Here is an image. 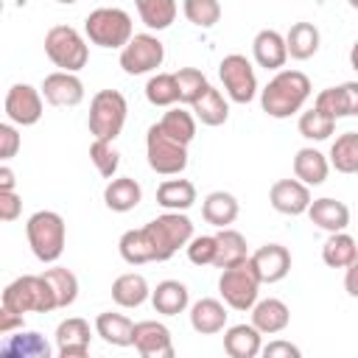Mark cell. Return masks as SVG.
Listing matches in <instances>:
<instances>
[{"instance_id":"f546056e","label":"cell","mask_w":358,"mask_h":358,"mask_svg":"<svg viewBox=\"0 0 358 358\" xmlns=\"http://www.w3.org/2000/svg\"><path fill=\"white\" fill-rule=\"evenodd\" d=\"M112 299L120 308H140L145 299H151V288H148V282H145L143 274L126 271V274L115 277V282H112Z\"/></svg>"},{"instance_id":"11a10c76","label":"cell","mask_w":358,"mask_h":358,"mask_svg":"<svg viewBox=\"0 0 358 358\" xmlns=\"http://www.w3.org/2000/svg\"><path fill=\"white\" fill-rule=\"evenodd\" d=\"M56 3H62V6H73V3H78V0H56Z\"/></svg>"},{"instance_id":"f6af8a7d","label":"cell","mask_w":358,"mask_h":358,"mask_svg":"<svg viewBox=\"0 0 358 358\" xmlns=\"http://www.w3.org/2000/svg\"><path fill=\"white\" fill-rule=\"evenodd\" d=\"M90 159L95 165V171L103 176V179H115L117 168H120V154L117 148L112 145V140H92L90 145Z\"/></svg>"},{"instance_id":"5bb4252c","label":"cell","mask_w":358,"mask_h":358,"mask_svg":"<svg viewBox=\"0 0 358 358\" xmlns=\"http://www.w3.org/2000/svg\"><path fill=\"white\" fill-rule=\"evenodd\" d=\"M42 95L50 106H78L84 101V84L76 73L56 70L42 78Z\"/></svg>"},{"instance_id":"30bf717a","label":"cell","mask_w":358,"mask_h":358,"mask_svg":"<svg viewBox=\"0 0 358 358\" xmlns=\"http://www.w3.org/2000/svg\"><path fill=\"white\" fill-rule=\"evenodd\" d=\"M218 78L229 95V101L235 103H249L257 95V76L252 62L243 53H229L221 59L218 64Z\"/></svg>"},{"instance_id":"e0dca14e","label":"cell","mask_w":358,"mask_h":358,"mask_svg":"<svg viewBox=\"0 0 358 358\" xmlns=\"http://www.w3.org/2000/svg\"><path fill=\"white\" fill-rule=\"evenodd\" d=\"M90 322L70 316L56 327V352L59 358H84L90 352Z\"/></svg>"},{"instance_id":"9c48e42d","label":"cell","mask_w":358,"mask_h":358,"mask_svg":"<svg viewBox=\"0 0 358 358\" xmlns=\"http://www.w3.org/2000/svg\"><path fill=\"white\" fill-rule=\"evenodd\" d=\"M145 157L148 168L159 176H179L187 168V145L168 137L159 123L148 126L145 131Z\"/></svg>"},{"instance_id":"2e32d148","label":"cell","mask_w":358,"mask_h":358,"mask_svg":"<svg viewBox=\"0 0 358 358\" xmlns=\"http://www.w3.org/2000/svg\"><path fill=\"white\" fill-rule=\"evenodd\" d=\"M249 260H252L260 282H268V285L285 280L291 271V252L282 243H266L257 252H252Z\"/></svg>"},{"instance_id":"52a82bcc","label":"cell","mask_w":358,"mask_h":358,"mask_svg":"<svg viewBox=\"0 0 358 358\" xmlns=\"http://www.w3.org/2000/svg\"><path fill=\"white\" fill-rule=\"evenodd\" d=\"M45 56L67 73H78L81 67H87L90 62V48H87V36L81 31H76L73 25H53L45 34Z\"/></svg>"},{"instance_id":"7bdbcfd3","label":"cell","mask_w":358,"mask_h":358,"mask_svg":"<svg viewBox=\"0 0 358 358\" xmlns=\"http://www.w3.org/2000/svg\"><path fill=\"white\" fill-rule=\"evenodd\" d=\"M173 76H176V84H179V103H187V106H193L210 87L207 76L199 67H179Z\"/></svg>"},{"instance_id":"ee69618b","label":"cell","mask_w":358,"mask_h":358,"mask_svg":"<svg viewBox=\"0 0 358 358\" xmlns=\"http://www.w3.org/2000/svg\"><path fill=\"white\" fill-rule=\"evenodd\" d=\"M182 14L196 28H213L221 20V3L218 0H185Z\"/></svg>"},{"instance_id":"e575fe53","label":"cell","mask_w":358,"mask_h":358,"mask_svg":"<svg viewBox=\"0 0 358 358\" xmlns=\"http://www.w3.org/2000/svg\"><path fill=\"white\" fill-rule=\"evenodd\" d=\"M140 22L148 31H165L173 25L176 14H179V3L176 0H134Z\"/></svg>"},{"instance_id":"3957f363","label":"cell","mask_w":358,"mask_h":358,"mask_svg":"<svg viewBox=\"0 0 358 358\" xmlns=\"http://www.w3.org/2000/svg\"><path fill=\"white\" fill-rule=\"evenodd\" d=\"M25 238L39 263H56L67 243L64 218L53 210H36L25 224Z\"/></svg>"},{"instance_id":"9a60e30c","label":"cell","mask_w":358,"mask_h":358,"mask_svg":"<svg viewBox=\"0 0 358 358\" xmlns=\"http://www.w3.org/2000/svg\"><path fill=\"white\" fill-rule=\"evenodd\" d=\"M268 201L282 215H302L310 207V187L299 179H277L268 190Z\"/></svg>"},{"instance_id":"4fadbf2b","label":"cell","mask_w":358,"mask_h":358,"mask_svg":"<svg viewBox=\"0 0 358 358\" xmlns=\"http://www.w3.org/2000/svg\"><path fill=\"white\" fill-rule=\"evenodd\" d=\"M134 350L143 358H173V338L171 330L157 319L134 322Z\"/></svg>"},{"instance_id":"ab89813d","label":"cell","mask_w":358,"mask_h":358,"mask_svg":"<svg viewBox=\"0 0 358 358\" xmlns=\"http://www.w3.org/2000/svg\"><path fill=\"white\" fill-rule=\"evenodd\" d=\"M45 280L50 282L59 308H70V305L78 299V277H76L70 268H64V266L45 268Z\"/></svg>"},{"instance_id":"bcb514c9","label":"cell","mask_w":358,"mask_h":358,"mask_svg":"<svg viewBox=\"0 0 358 358\" xmlns=\"http://www.w3.org/2000/svg\"><path fill=\"white\" fill-rule=\"evenodd\" d=\"M185 249H187V257L193 266H213L218 243H215V235H193Z\"/></svg>"},{"instance_id":"ffe728a7","label":"cell","mask_w":358,"mask_h":358,"mask_svg":"<svg viewBox=\"0 0 358 358\" xmlns=\"http://www.w3.org/2000/svg\"><path fill=\"white\" fill-rule=\"evenodd\" d=\"M190 327L199 336H213L227 327V302L204 296L190 305Z\"/></svg>"},{"instance_id":"ac0fdd59","label":"cell","mask_w":358,"mask_h":358,"mask_svg":"<svg viewBox=\"0 0 358 358\" xmlns=\"http://www.w3.org/2000/svg\"><path fill=\"white\" fill-rule=\"evenodd\" d=\"M316 109L327 112L330 117H355L358 115V81H344L338 87H327L313 101Z\"/></svg>"},{"instance_id":"7a4b0ae2","label":"cell","mask_w":358,"mask_h":358,"mask_svg":"<svg viewBox=\"0 0 358 358\" xmlns=\"http://www.w3.org/2000/svg\"><path fill=\"white\" fill-rule=\"evenodd\" d=\"M84 36L106 50H123L129 45V39L134 36V25L129 11L117 8V6H103L87 14L84 20Z\"/></svg>"},{"instance_id":"4dcf8cb0","label":"cell","mask_w":358,"mask_h":358,"mask_svg":"<svg viewBox=\"0 0 358 358\" xmlns=\"http://www.w3.org/2000/svg\"><path fill=\"white\" fill-rule=\"evenodd\" d=\"M117 252L129 266H143V263H154L157 260V252H154V243H151L145 227L126 229L120 235V241H117Z\"/></svg>"},{"instance_id":"d590c367","label":"cell","mask_w":358,"mask_h":358,"mask_svg":"<svg viewBox=\"0 0 358 358\" xmlns=\"http://www.w3.org/2000/svg\"><path fill=\"white\" fill-rule=\"evenodd\" d=\"M190 109H193L196 120H201L204 126H224V123H227V117H229V103H227L224 92H221V90H215L213 84L207 87V92H204V95H201Z\"/></svg>"},{"instance_id":"83f0119b","label":"cell","mask_w":358,"mask_h":358,"mask_svg":"<svg viewBox=\"0 0 358 358\" xmlns=\"http://www.w3.org/2000/svg\"><path fill=\"white\" fill-rule=\"evenodd\" d=\"M0 355L3 358H48L50 347L45 341L42 333L36 330H20L17 336H6V341L0 344Z\"/></svg>"},{"instance_id":"cb8c5ba5","label":"cell","mask_w":358,"mask_h":358,"mask_svg":"<svg viewBox=\"0 0 358 358\" xmlns=\"http://www.w3.org/2000/svg\"><path fill=\"white\" fill-rule=\"evenodd\" d=\"M288 322H291V310H288V305H285L282 299L268 296V299L255 302V308H252V324H255L263 336L282 333V330L288 327Z\"/></svg>"},{"instance_id":"f5cc1de1","label":"cell","mask_w":358,"mask_h":358,"mask_svg":"<svg viewBox=\"0 0 358 358\" xmlns=\"http://www.w3.org/2000/svg\"><path fill=\"white\" fill-rule=\"evenodd\" d=\"M17 187V179H14V171L3 162L0 165V190H14Z\"/></svg>"},{"instance_id":"816d5d0a","label":"cell","mask_w":358,"mask_h":358,"mask_svg":"<svg viewBox=\"0 0 358 358\" xmlns=\"http://www.w3.org/2000/svg\"><path fill=\"white\" fill-rule=\"evenodd\" d=\"M344 291H347L352 299H358V255H355L352 263L344 268Z\"/></svg>"},{"instance_id":"f35d334b","label":"cell","mask_w":358,"mask_h":358,"mask_svg":"<svg viewBox=\"0 0 358 358\" xmlns=\"http://www.w3.org/2000/svg\"><path fill=\"white\" fill-rule=\"evenodd\" d=\"M159 126H162V131H165L168 137H173V140L182 143V145H190L193 137H196V115H190V112L182 109V106H171V109L162 115Z\"/></svg>"},{"instance_id":"8992f818","label":"cell","mask_w":358,"mask_h":358,"mask_svg":"<svg viewBox=\"0 0 358 358\" xmlns=\"http://www.w3.org/2000/svg\"><path fill=\"white\" fill-rule=\"evenodd\" d=\"M145 232L154 243V252H157V263H165L171 260L182 246L190 243L193 238V221L179 213V210H168L162 215H157L154 221L145 224Z\"/></svg>"},{"instance_id":"7c38bea8","label":"cell","mask_w":358,"mask_h":358,"mask_svg":"<svg viewBox=\"0 0 358 358\" xmlns=\"http://www.w3.org/2000/svg\"><path fill=\"white\" fill-rule=\"evenodd\" d=\"M42 112H45L42 90H36L31 84H14L6 92V117L14 126H34V123H39Z\"/></svg>"},{"instance_id":"c3c4849f","label":"cell","mask_w":358,"mask_h":358,"mask_svg":"<svg viewBox=\"0 0 358 358\" xmlns=\"http://www.w3.org/2000/svg\"><path fill=\"white\" fill-rule=\"evenodd\" d=\"M22 213V199L17 190H0V218L8 224V221H17Z\"/></svg>"},{"instance_id":"5b68a950","label":"cell","mask_w":358,"mask_h":358,"mask_svg":"<svg viewBox=\"0 0 358 358\" xmlns=\"http://www.w3.org/2000/svg\"><path fill=\"white\" fill-rule=\"evenodd\" d=\"M126 115H129V103L123 98V92L117 90H98L90 101V134L95 140H112L123 131L126 126Z\"/></svg>"},{"instance_id":"603a6c76","label":"cell","mask_w":358,"mask_h":358,"mask_svg":"<svg viewBox=\"0 0 358 358\" xmlns=\"http://www.w3.org/2000/svg\"><path fill=\"white\" fill-rule=\"evenodd\" d=\"M151 305H154V310L162 313V316H179V313H185L187 305H190V291H187V285L179 282V280H162V282H157V288L151 291Z\"/></svg>"},{"instance_id":"d6a6232c","label":"cell","mask_w":358,"mask_h":358,"mask_svg":"<svg viewBox=\"0 0 358 358\" xmlns=\"http://www.w3.org/2000/svg\"><path fill=\"white\" fill-rule=\"evenodd\" d=\"M157 204L165 210H190L196 204V185L190 179H165L157 187Z\"/></svg>"},{"instance_id":"7402d4cb","label":"cell","mask_w":358,"mask_h":358,"mask_svg":"<svg viewBox=\"0 0 358 358\" xmlns=\"http://www.w3.org/2000/svg\"><path fill=\"white\" fill-rule=\"evenodd\" d=\"M224 352L229 358H255L263 352V333L249 324H232L224 333Z\"/></svg>"},{"instance_id":"1f68e13d","label":"cell","mask_w":358,"mask_h":358,"mask_svg":"<svg viewBox=\"0 0 358 358\" xmlns=\"http://www.w3.org/2000/svg\"><path fill=\"white\" fill-rule=\"evenodd\" d=\"M319 28L313 22H294L285 34V45H288V56L296 59V62H305L310 56H316L319 50Z\"/></svg>"},{"instance_id":"6da1fadb","label":"cell","mask_w":358,"mask_h":358,"mask_svg":"<svg viewBox=\"0 0 358 358\" xmlns=\"http://www.w3.org/2000/svg\"><path fill=\"white\" fill-rule=\"evenodd\" d=\"M310 78L302 70H277V76L260 90V106L268 117H291L310 98Z\"/></svg>"},{"instance_id":"7dc6e473","label":"cell","mask_w":358,"mask_h":358,"mask_svg":"<svg viewBox=\"0 0 358 358\" xmlns=\"http://www.w3.org/2000/svg\"><path fill=\"white\" fill-rule=\"evenodd\" d=\"M20 131L14 129V123L8 120V123H0V159L3 162H8L11 157H17V151H20Z\"/></svg>"},{"instance_id":"8d00e7d4","label":"cell","mask_w":358,"mask_h":358,"mask_svg":"<svg viewBox=\"0 0 358 358\" xmlns=\"http://www.w3.org/2000/svg\"><path fill=\"white\" fill-rule=\"evenodd\" d=\"M355 255H358V243L344 229L341 232H330L327 241H324V246H322V260L330 268H347Z\"/></svg>"},{"instance_id":"f1b7e54d","label":"cell","mask_w":358,"mask_h":358,"mask_svg":"<svg viewBox=\"0 0 358 358\" xmlns=\"http://www.w3.org/2000/svg\"><path fill=\"white\" fill-rule=\"evenodd\" d=\"M238 213H241V204H238V199H235L232 193H227V190H213V193H207L204 201H201V218H204L207 224L218 227V229L235 224Z\"/></svg>"},{"instance_id":"44dd1931","label":"cell","mask_w":358,"mask_h":358,"mask_svg":"<svg viewBox=\"0 0 358 358\" xmlns=\"http://www.w3.org/2000/svg\"><path fill=\"white\" fill-rule=\"evenodd\" d=\"M308 218H310V224H316L324 232H341L350 224V207L338 199H330V196L313 199L308 207Z\"/></svg>"},{"instance_id":"9f6ffc18","label":"cell","mask_w":358,"mask_h":358,"mask_svg":"<svg viewBox=\"0 0 358 358\" xmlns=\"http://www.w3.org/2000/svg\"><path fill=\"white\" fill-rule=\"evenodd\" d=\"M347 3H350V6H352V8L358 11V0H347Z\"/></svg>"},{"instance_id":"d6986e66","label":"cell","mask_w":358,"mask_h":358,"mask_svg":"<svg viewBox=\"0 0 358 358\" xmlns=\"http://www.w3.org/2000/svg\"><path fill=\"white\" fill-rule=\"evenodd\" d=\"M252 56L257 62V67L266 70H282V64L288 62V45L285 36L274 28H263L257 31V36L252 39Z\"/></svg>"},{"instance_id":"f907efd6","label":"cell","mask_w":358,"mask_h":358,"mask_svg":"<svg viewBox=\"0 0 358 358\" xmlns=\"http://www.w3.org/2000/svg\"><path fill=\"white\" fill-rule=\"evenodd\" d=\"M22 316L25 313H17L14 308H6V305H0V336H8V333H14V330H22Z\"/></svg>"},{"instance_id":"8fae6325","label":"cell","mask_w":358,"mask_h":358,"mask_svg":"<svg viewBox=\"0 0 358 358\" xmlns=\"http://www.w3.org/2000/svg\"><path fill=\"white\" fill-rule=\"evenodd\" d=\"M165 62V45L154 34H134L120 50V67L126 76H145Z\"/></svg>"},{"instance_id":"681fc988","label":"cell","mask_w":358,"mask_h":358,"mask_svg":"<svg viewBox=\"0 0 358 358\" xmlns=\"http://www.w3.org/2000/svg\"><path fill=\"white\" fill-rule=\"evenodd\" d=\"M263 355H266V358H299L302 350H299L296 344H291V341L277 338V341H268V344L263 347Z\"/></svg>"},{"instance_id":"484cf974","label":"cell","mask_w":358,"mask_h":358,"mask_svg":"<svg viewBox=\"0 0 358 358\" xmlns=\"http://www.w3.org/2000/svg\"><path fill=\"white\" fill-rule=\"evenodd\" d=\"M327 173H330V159L316 151V148H299L294 154V176L299 182H305L308 187H316V185H324L327 182Z\"/></svg>"},{"instance_id":"4316f807","label":"cell","mask_w":358,"mask_h":358,"mask_svg":"<svg viewBox=\"0 0 358 358\" xmlns=\"http://www.w3.org/2000/svg\"><path fill=\"white\" fill-rule=\"evenodd\" d=\"M95 333L112 347H134V322L123 313H112V310L98 313Z\"/></svg>"},{"instance_id":"60d3db41","label":"cell","mask_w":358,"mask_h":358,"mask_svg":"<svg viewBox=\"0 0 358 358\" xmlns=\"http://www.w3.org/2000/svg\"><path fill=\"white\" fill-rule=\"evenodd\" d=\"M145 101L151 106H173L179 101V84L173 73H157L145 81Z\"/></svg>"},{"instance_id":"d4e9b609","label":"cell","mask_w":358,"mask_h":358,"mask_svg":"<svg viewBox=\"0 0 358 358\" xmlns=\"http://www.w3.org/2000/svg\"><path fill=\"white\" fill-rule=\"evenodd\" d=\"M143 201V187L131 176H115L103 187V204L112 213H129Z\"/></svg>"},{"instance_id":"db71d44e","label":"cell","mask_w":358,"mask_h":358,"mask_svg":"<svg viewBox=\"0 0 358 358\" xmlns=\"http://www.w3.org/2000/svg\"><path fill=\"white\" fill-rule=\"evenodd\" d=\"M350 67L358 73V39H355V45L350 48Z\"/></svg>"},{"instance_id":"b9f144b4","label":"cell","mask_w":358,"mask_h":358,"mask_svg":"<svg viewBox=\"0 0 358 358\" xmlns=\"http://www.w3.org/2000/svg\"><path fill=\"white\" fill-rule=\"evenodd\" d=\"M296 129H299V134H302L305 140L322 143V140H327V137L336 131V117H330L327 112H322V109L313 106V109H308V112L299 115Z\"/></svg>"},{"instance_id":"836d02e7","label":"cell","mask_w":358,"mask_h":358,"mask_svg":"<svg viewBox=\"0 0 358 358\" xmlns=\"http://www.w3.org/2000/svg\"><path fill=\"white\" fill-rule=\"evenodd\" d=\"M215 243H218V249H215V263L213 266H218V268L235 266V263H241V260L249 257L246 238L238 229H232V227H221L215 232Z\"/></svg>"},{"instance_id":"74e56055","label":"cell","mask_w":358,"mask_h":358,"mask_svg":"<svg viewBox=\"0 0 358 358\" xmlns=\"http://www.w3.org/2000/svg\"><path fill=\"white\" fill-rule=\"evenodd\" d=\"M330 165L338 173H358V131H344L333 140Z\"/></svg>"},{"instance_id":"ba28073f","label":"cell","mask_w":358,"mask_h":358,"mask_svg":"<svg viewBox=\"0 0 358 358\" xmlns=\"http://www.w3.org/2000/svg\"><path fill=\"white\" fill-rule=\"evenodd\" d=\"M260 285L263 282L249 257L235 266L221 268V277H218V294L227 302V308H232V310H252L257 302Z\"/></svg>"},{"instance_id":"277c9868","label":"cell","mask_w":358,"mask_h":358,"mask_svg":"<svg viewBox=\"0 0 358 358\" xmlns=\"http://www.w3.org/2000/svg\"><path fill=\"white\" fill-rule=\"evenodd\" d=\"M0 305L14 308L17 313H50L59 308L56 294H53L50 282L45 280V274H22V277L11 280L3 288Z\"/></svg>"}]
</instances>
